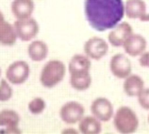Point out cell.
<instances>
[{"instance_id": "obj_1", "label": "cell", "mask_w": 149, "mask_h": 134, "mask_svg": "<svg viewBox=\"0 0 149 134\" xmlns=\"http://www.w3.org/2000/svg\"><path fill=\"white\" fill-rule=\"evenodd\" d=\"M84 13L88 24L97 32L113 29L125 15L123 0H85Z\"/></svg>"}, {"instance_id": "obj_2", "label": "cell", "mask_w": 149, "mask_h": 134, "mask_svg": "<svg viewBox=\"0 0 149 134\" xmlns=\"http://www.w3.org/2000/svg\"><path fill=\"white\" fill-rule=\"evenodd\" d=\"M113 125L116 131L119 133H134L139 128L138 115L129 106H120L114 114Z\"/></svg>"}, {"instance_id": "obj_3", "label": "cell", "mask_w": 149, "mask_h": 134, "mask_svg": "<svg viewBox=\"0 0 149 134\" xmlns=\"http://www.w3.org/2000/svg\"><path fill=\"white\" fill-rule=\"evenodd\" d=\"M66 74V66L60 60H51L43 66L40 73L39 80L41 85L51 89L63 80Z\"/></svg>"}, {"instance_id": "obj_4", "label": "cell", "mask_w": 149, "mask_h": 134, "mask_svg": "<svg viewBox=\"0 0 149 134\" xmlns=\"http://www.w3.org/2000/svg\"><path fill=\"white\" fill-rule=\"evenodd\" d=\"M109 43L99 36L88 38L84 44L83 50L91 61H100L106 56L109 50Z\"/></svg>"}, {"instance_id": "obj_5", "label": "cell", "mask_w": 149, "mask_h": 134, "mask_svg": "<svg viewBox=\"0 0 149 134\" xmlns=\"http://www.w3.org/2000/svg\"><path fill=\"white\" fill-rule=\"evenodd\" d=\"M85 115L84 106L76 101L65 103L60 109V117L67 125H74L78 123Z\"/></svg>"}, {"instance_id": "obj_6", "label": "cell", "mask_w": 149, "mask_h": 134, "mask_svg": "<svg viewBox=\"0 0 149 134\" xmlns=\"http://www.w3.org/2000/svg\"><path fill=\"white\" fill-rule=\"evenodd\" d=\"M13 25L18 38L23 42H28L34 39L39 33L38 22L31 17L27 19L17 20Z\"/></svg>"}, {"instance_id": "obj_7", "label": "cell", "mask_w": 149, "mask_h": 134, "mask_svg": "<svg viewBox=\"0 0 149 134\" xmlns=\"http://www.w3.org/2000/svg\"><path fill=\"white\" fill-rule=\"evenodd\" d=\"M30 76L29 64L24 61L12 62L6 70L7 80L13 85L23 84Z\"/></svg>"}, {"instance_id": "obj_8", "label": "cell", "mask_w": 149, "mask_h": 134, "mask_svg": "<svg viewBox=\"0 0 149 134\" xmlns=\"http://www.w3.org/2000/svg\"><path fill=\"white\" fill-rule=\"evenodd\" d=\"M91 113L102 122H107L114 117L115 110L111 101L105 97H98L91 104Z\"/></svg>"}, {"instance_id": "obj_9", "label": "cell", "mask_w": 149, "mask_h": 134, "mask_svg": "<svg viewBox=\"0 0 149 134\" xmlns=\"http://www.w3.org/2000/svg\"><path fill=\"white\" fill-rule=\"evenodd\" d=\"M110 71L112 75L118 79H125L132 71V64L130 60L125 54H115L110 60Z\"/></svg>"}, {"instance_id": "obj_10", "label": "cell", "mask_w": 149, "mask_h": 134, "mask_svg": "<svg viewBox=\"0 0 149 134\" xmlns=\"http://www.w3.org/2000/svg\"><path fill=\"white\" fill-rule=\"evenodd\" d=\"M133 34L132 26L127 22H120L108 34V43L116 48L123 47L125 42Z\"/></svg>"}, {"instance_id": "obj_11", "label": "cell", "mask_w": 149, "mask_h": 134, "mask_svg": "<svg viewBox=\"0 0 149 134\" xmlns=\"http://www.w3.org/2000/svg\"><path fill=\"white\" fill-rule=\"evenodd\" d=\"M125 15L132 20L149 22V13L143 0H127L125 2Z\"/></svg>"}, {"instance_id": "obj_12", "label": "cell", "mask_w": 149, "mask_h": 134, "mask_svg": "<svg viewBox=\"0 0 149 134\" xmlns=\"http://www.w3.org/2000/svg\"><path fill=\"white\" fill-rule=\"evenodd\" d=\"M21 117L16 111L11 109H4L0 111V127L5 128L1 132L8 133H20L19 128Z\"/></svg>"}, {"instance_id": "obj_13", "label": "cell", "mask_w": 149, "mask_h": 134, "mask_svg": "<svg viewBox=\"0 0 149 134\" xmlns=\"http://www.w3.org/2000/svg\"><path fill=\"white\" fill-rule=\"evenodd\" d=\"M147 42L143 35L132 34L125 42L123 49L127 55L130 57H138L146 50Z\"/></svg>"}, {"instance_id": "obj_14", "label": "cell", "mask_w": 149, "mask_h": 134, "mask_svg": "<svg viewBox=\"0 0 149 134\" xmlns=\"http://www.w3.org/2000/svg\"><path fill=\"white\" fill-rule=\"evenodd\" d=\"M35 10L33 0H13L11 3V12L17 20L30 18Z\"/></svg>"}, {"instance_id": "obj_15", "label": "cell", "mask_w": 149, "mask_h": 134, "mask_svg": "<svg viewBox=\"0 0 149 134\" xmlns=\"http://www.w3.org/2000/svg\"><path fill=\"white\" fill-rule=\"evenodd\" d=\"M18 36L14 25L5 20L4 14L0 11V44L4 46H13Z\"/></svg>"}, {"instance_id": "obj_16", "label": "cell", "mask_w": 149, "mask_h": 134, "mask_svg": "<svg viewBox=\"0 0 149 134\" xmlns=\"http://www.w3.org/2000/svg\"><path fill=\"white\" fill-rule=\"evenodd\" d=\"M91 60L86 54H74L68 63V72L70 75L91 72Z\"/></svg>"}, {"instance_id": "obj_17", "label": "cell", "mask_w": 149, "mask_h": 134, "mask_svg": "<svg viewBox=\"0 0 149 134\" xmlns=\"http://www.w3.org/2000/svg\"><path fill=\"white\" fill-rule=\"evenodd\" d=\"M144 89V81L143 78L134 74H130L124 79L123 90L129 97H138Z\"/></svg>"}, {"instance_id": "obj_18", "label": "cell", "mask_w": 149, "mask_h": 134, "mask_svg": "<svg viewBox=\"0 0 149 134\" xmlns=\"http://www.w3.org/2000/svg\"><path fill=\"white\" fill-rule=\"evenodd\" d=\"M28 56L33 62H42L48 57L49 55V47L44 41L42 40H34L28 45L27 48Z\"/></svg>"}, {"instance_id": "obj_19", "label": "cell", "mask_w": 149, "mask_h": 134, "mask_svg": "<svg viewBox=\"0 0 149 134\" xmlns=\"http://www.w3.org/2000/svg\"><path fill=\"white\" fill-rule=\"evenodd\" d=\"M78 131L82 134H98L102 131V121L94 115H84L78 122Z\"/></svg>"}, {"instance_id": "obj_20", "label": "cell", "mask_w": 149, "mask_h": 134, "mask_svg": "<svg viewBox=\"0 0 149 134\" xmlns=\"http://www.w3.org/2000/svg\"><path fill=\"white\" fill-rule=\"evenodd\" d=\"M92 77L91 72L70 75V85L74 90L85 91L91 86Z\"/></svg>"}, {"instance_id": "obj_21", "label": "cell", "mask_w": 149, "mask_h": 134, "mask_svg": "<svg viewBox=\"0 0 149 134\" xmlns=\"http://www.w3.org/2000/svg\"><path fill=\"white\" fill-rule=\"evenodd\" d=\"M46 109V101L41 97H36L28 103V110L32 115H40Z\"/></svg>"}, {"instance_id": "obj_22", "label": "cell", "mask_w": 149, "mask_h": 134, "mask_svg": "<svg viewBox=\"0 0 149 134\" xmlns=\"http://www.w3.org/2000/svg\"><path fill=\"white\" fill-rule=\"evenodd\" d=\"M13 90L8 81L2 79L0 81V101H8L11 99Z\"/></svg>"}, {"instance_id": "obj_23", "label": "cell", "mask_w": 149, "mask_h": 134, "mask_svg": "<svg viewBox=\"0 0 149 134\" xmlns=\"http://www.w3.org/2000/svg\"><path fill=\"white\" fill-rule=\"evenodd\" d=\"M137 98L140 106L143 109L149 111V87H144Z\"/></svg>"}, {"instance_id": "obj_24", "label": "cell", "mask_w": 149, "mask_h": 134, "mask_svg": "<svg viewBox=\"0 0 149 134\" xmlns=\"http://www.w3.org/2000/svg\"><path fill=\"white\" fill-rule=\"evenodd\" d=\"M139 63L142 67L149 69V50L148 51L146 50L142 55H140Z\"/></svg>"}, {"instance_id": "obj_25", "label": "cell", "mask_w": 149, "mask_h": 134, "mask_svg": "<svg viewBox=\"0 0 149 134\" xmlns=\"http://www.w3.org/2000/svg\"><path fill=\"white\" fill-rule=\"evenodd\" d=\"M79 131H74V129H65V131H63V132H73V133H77Z\"/></svg>"}, {"instance_id": "obj_26", "label": "cell", "mask_w": 149, "mask_h": 134, "mask_svg": "<svg viewBox=\"0 0 149 134\" xmlns=\"http://www.w3.org/2000/svg\"><path fill=\"white\" fill-rule=\"evenodd\" d=\"M147 121H148V123H149V115H148V117H147Z\"/></svg>"}, {"instance_id": "obj_27", "label": "cell", "mask_w": 149, "mask_h": 134, "mask_svg": "<svg viewBox=\"0 0 149 134\" xmlns=\"http://www.w3.org/2000/svg\"><path fill=\"white\" fill-rule=\"evenodd\" d=\"M0 76H1V69H0Z\"/></svg>"}]
</instances>
